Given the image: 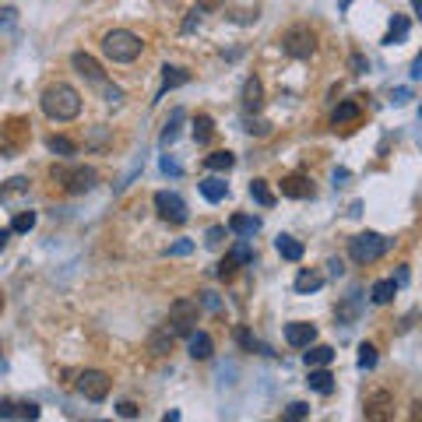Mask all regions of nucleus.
I'll return each instance as SVG.
<instances>
[{
    "label": "nucleus",
    "instance_id": "3c124183",
    "mask_svg": "<svg viewBox=\"0 0 422 422\" xmlns=\"http://www.w3.org/2000/svg\"><path fill=\"white\" fill-rule=\"evenodd\" d=\"M394 102H408V88H398L394 92Z\"/></svg>",
    "mask_w": 422,
    "mask_h": 422
},
{
    "label": "nucleus",
    "instance_id": "c85d7f7f",
    "mask_svg": "<svg viewBox=\"0 0 422 422\" xmlns=\"http://www.w3.org/2000/svg\"><path fill=\"white\" fill-rule=\"evenodd\" d=\"M46 148H49L53 155H74V151H78V144H74L71 137H60V134L46 137Z\"/></svg>",
    "mask_w": 422,
    "mask_h": 422
},
{
    "label": "nucleus",
    "instance_id": "f8f14e48",
    "mask_svg": "<svg viewBox=\"0 0 422 422\" xmlns=\"http://www.w3.org/2000/svg\"><path fill=\"white\" fill-rule=\"evenodd\" d=\"M260 106H264V85H260V78H246L243 81V110L246 113H260Z\"/></svg>",
    "mask_w": 422,
    "mask_h": 422
},
{
    "label": "nucleus",
    "instance_id": "0eeeda50",
    "mask_svg": "<svg viewBox=\"0 0 422 422\" xmlns=\"http://www.w3.org/2000/svg\"><path fill=\"white\" fill-rule=\"evenodd\" d=\"M155 211H158V219H166L173 226H183L187 222V201L176 190H158L155 194Z\"/></svg>",
    "mask_w": 422,
    "mask_h": 422
},
{
    "label": "nucleus",
    "instance_id": "423d86ee",
    "mask_svg": "<svg viewBox=\"0 0 422 422\" xmlns=\"http://www.w3.org/2000/svg\"><path fill=\"white\" fill-rule=\"evenodd\" d=\"M197 313H201L197 299H176L169 306V331L173 335H190L197 328Z\"/></svg>",
    "mask_w": 422,
    "mask_h": 422
},
{
    "label": "nucleus",
    "instance_id": "aec40b11",
    "mask_svg": "<svg viewBox=\"0 0 422 422\" xmlns=\"http://www.w3.org/2000/svg\"><path fill=\"white\" fill-rule=\"evenodd\" d=\"M408 18L405 15H394L391 18V28H387V35H384V46H398V42H405L408 39Z\"/></svg>",
    "mask_w": 422,
    "mask_h": 422
},
{
    "label": "nucleus",
    "instance_id": "a18cd8bd",
    "mask_svg": "<svg viewBox=\"0 0 422 422\" xmlns=\"http://www.w3.org/2000/svg\"><path fill=\"white\" fill-rule=\"evenodd\" d=\"M328 271H331V275H335V278H338V275H341V271H345V264H341V260H338V257H331V260H328Z\"/></svg>",
    "mask_w": 422,
    "mask_h": 422
},
{
    "label": "nucleus",
    "instance_id": "37998d69",
    "mask_svg": "<svg viewBox=\"0 0 422 422\" xmlns=\"http://www.w3.org/2000/svg\"><path fill=\"white\" fill-rule=\"evenodd\" d=\"M222 4H226V0H197V8H201V11H219Z\"/></svg>",
    "mask_w": 422,
    "mask_h": 422
},
{
    "label": "nucleus",
    "instance_id": "20e7f679",
    "mask_svg": "<svg viewBox=\"0 0 422 422\" xmlns=\"http://www.w3.org/2000/svg\"><path fill=\"white\" fill-rule=\"evenodd\" d=\"M53 180H60L71 194H88L99 183V173L92 166H53Z\"/></svg>",
    "mask_w": 422,
    "mask_h": 422
},
{
    "label": "nucleus",
    "instance_id": "49530a36",
    "mask_svg": "<svg viewBox=\"0 0 422 422\" xmlns=\"http://www.w3.org/2000/svg\"><path fill=\"white\" fill-rule=\"evenodd\" d=\"M162 173H169V176H180V166L173 162V158H162Z\"/></svg>",
    "mask_w": 422,
    "mask_h": 422
},
{
    "label": "nucleus",
    "instance_id": "79ce46f5",
    "mask_svg": "<svg viewBox=\"0 0 422 422\" xmlns=\"http://www.w3.org/2000/svg\"><path fill=\"white\" fill-rule=\"evenodd\" d=\"M352 71H355V74H366V71H369V64H366L362 53H352Z\"/></svg>",
    "mask_w": 422,
    "mask_h": 422
},
{
    "label": "nucleus",
    "instance_id": "2f4dec72",
    "mask_svg": "<svg viewBox=\"0 0 422 422\" xmlns=\"http://www.w3.org/2000/svg\"><path fill=\"white\" fill-rule=\"evenodd\" d=\"M377 366V348L373 345H359V369H373Z\"/></svg>",
    "mask_w": 422,
    "mask_h": 422
},
{
    "label": "nucleus",
    "instance_id": "f3484780",
    "mask_svg": "<svg viewBox=\"0 0 422 422\" xmlns=\"http://www.w3.org/2000/svg\"><path fill=\"white\" fill-rule=\"evenodd\" d=\"M359 113H362V110H359V102H355V99H345V102H338V110L331 113V124H335V127L355 124V120H359Z\"/></svg>",
    "mask_w": 422,
    "mask_h": 422
},
{
    "label": "nucleus",
    "instance_id": "c03bdc74",
    "mask_svg": "<svg viewBox=\"0 0 422 422\" xmlns=\"http://www.w3.org/2000/svg\"><path fill=\"white\" fill-rule=\"evenodd\" d=\"M201 303H204L208 310H219V296H215V292H201Z\"/></svg>",
    "mask_w": 422,
    "mask_h": 422
},
{
    "label": "nucleus",
    "instance_id": "ddd939ff",
    "mask_svg": "<svg viewBox=\"0 0 422 422\" xmlns=\"http://www.w3.org/2000/svg\"><path fill=\"white\" fill-rule=\"evenodd\" d=\"M197 187H201L204 201H211V204H219V201H226V197H229V183H226V180H219V176H208V180H201Z\"/></svg>",
    "mask_w": 422,
    "mask_h": 422
},
{
    "label": "nucleus",
    "instance_id": "f704fd0d",
    "mask_svg": "<svg viewBox=\"0 0 422 422\" xmlns=\"http://www.w3.org/2000/svg\"><path fill=\"white\" fill-rule=\"evenodd\" d=\"M201 15H204L201 8H190V11H187V18H183V35H190V32L201 25Z\"/></svg>",
    "mask_w": 422,
    "mask_h": 422
},
{
    "label": "nucleus",
    "instance_id": "39448f33",
    "mask_svg": "<svg viewBox=\"0 0 422 422\" xmlns=\"http://www.w3.org/2000/svg\"><path fill=\"white\" fill-rule=\"evenodd\" d=\"M282 49L289 53V57H296V60L313 57V49H316V35H313V28H310V25H292V28L282 35Z\"/></svg>",
    "mask_w": 422,
    "mask_h": 422
},
{
    "label": "nucleus",
    "instance_id": "1a4fd4ad",
    "mask_svg": "<svg viewBox=\"0 0 422 422\" xmlns=\"http://www.w3.org/2000/svg\"><path fill=\"white\" fill-rule=\"evenodd\" d=\"M71 67H74L85 81H92L95 88H99V85H106V74H102V67H99V60L92 57V53H81V49H78V53H71Z\"/></svg>",
    "mask_w": 422,
    "mask_h": 422
},
{
    "label": "nucleus",
    "instance_id": "a211bd4d",
    "mask_svg": "<svg viewBox=\"0 0 422 422\" xmlns=\"http://www.w3.org/2000/svg\"><path fill=\"white\" fill-rule=\"evenodd\" d=\"M229 229L236 236H243V239H253L260 233V219H253V215H233L229 219Z\"/></svg>",
    "mask_w": 422,
    "mask_h": 422
},
{
    "label": "nucleus",
    "instance_id": "dca6fc26",
    "mask_svg": "<svg viewBox=\"0 0 422 422\" xmlns=\"http://www.w3.org/2000/svg\"><path fill=\"white\" fill-rule=\"evenodd\" d=\"M187 338H190V348H187V352H190L194 359H211V352H215V345H211V335H204V331L194 328Z\"/></svg>",
    "mask_w": 422,
    "mask_h": 422
},
{
    "label": "nucleus",
    "instance_id": "de8ad7c7",
    "mask_svg": "<svg viewBox=\"0 0 422 422\" xmlns=\"http://www.w3.org/2000/svg\"><path fill=\"white\" fill-rule=\"evenodd\" d=\"M422 78V57H415V64H412V81H419Z\"/></svg>",
    "mask_w": 422,
    "mask_h": 422
},
{
    "label": "nucleus",
    "instance_id": "412c9836",
    "mask_svg": "<svg viewBox=\"0 0 422 422\" xmlns=\"http://www.w3.org/2000/svg\"><path fill=\"white\" fill-rule=\"evenodd\" d=\"M275 250L282 253V260H303V243H299L296 236H285V233H282V236L275 239Z\"/></svg>",
    "mask_w": 422,
    "mask_h": 422
},
{
    "label": "nucleus",
    "instance_id": "393cba45",
    "mask_svg": "<svg viewBox=\"0 0 422 422\" xmlns=\"http://www.w3.org/2000/svg\"><path fill=\"white\" fill-rule=\"evenodd\" d=\"M335 359V348L331 345H306V366H328Z\"/></svg>",
    "mask_w": 422,
    "mask_h": 422
},
{
    "label": "nucleus",
    "instance_id": "7ed1b4c3",
    "mask_svg": "<svg viewBox=\"0 0 422 422\" xmlns=\"http://www.w3.org/2000/svg\"><path fill=\"white\" fill-rule=\"evenodd\" d=\"M387 246H391V239L380 236V233H359V236L348 239V257L355 264H373L387 253Z\"/></svg>",
    "mask_w": 422,
    "mask_h": 422
},
{
    "label": "nucleus",
    "instance_id": "4be33fe9",
    "mask_svg": "<svg viewBox=\"0 0 422 422\" xmlns=\"http://www.w3.org/2000/svg\"><path fill=\"white\" fill-rule=\"evenodd\" d=\"M394 296H398V282L394 278H384V282H377L373 289H369V299H373L377 306H387Z\"/></svg>",
    "mask_w": 422,
    "mask_h": 422
},
{
    "label": "nucleus",
    "instance_id": "9b49d317",
    "mask_svg": "<svg viewBox=\"0 0 422 422\" xmlns=\"http://www.w3.org/2000/svg\"><path fill=\"white\" fill-rule=\"evenodd\" d=\"M282 197H292V201H306L313 197V183L303 176V173H292L282 180Z\"/></svg>",
    "mask_w": 422,
    "mask_h": 422
},
{
    "label": "nucleus",
    "instance_id": "5701e85b",
    "mask_svg": "<svg viewBox=\"0 0 422 422\" xmlns=\"http://www.w3.org/2000/svg\"><path fill=\"white\" fill-rule=\"evenodd\" d=\"M204 166H208L211 173H229V169L236 166V155H233V151H211V155L204 158Z\"/></svg>",
    "mask_w": 422,
    "mask_h": 422
},
{
    "label": "nucleus",
    "instance_id": "09e8293b",
    "mask_svg": "<svg viewBox=\"0 0 422 422\" xmlns=\"http://www.w3.org/2000/svg\"><path fill=\"white\" fill-rule=\"evenodd\" d=\"M11 15H15V8H0V25L11 22Z\"/></svg>",
    "mask_w": 422,
    "mask_h": 422
},
{
    "label": "nucleus",
    "instance_id": "864d4df0",
    "mask_svg": "<svg viewBox=\"0 0 422 422\" xmlns=\"http://www.w3.org/2000/svg\"><path fill=\"white\" fill-rule=\"evenodd\" d=\"M348 4H352V0H341V8H348Z\"/></svg>",
    "mask_w": 422,
    "mask_h": 422
},
{
    "label": "nucleus",
    "instance_id": "58836bf2",
    "mask_svg": "<svg viewBox=\"0 0 422 422\" xmlns=\"http://www.w3.org/2000/svg\"><path fill=\"white\" fill-rule=\"evenodd\" d=\"M215 275H219L222 282H226V278H233V275H236V260H233V257H226V260L219 264V268H215Z\"/></svg>",
    "mask_w": 422,
    "mask_h": 422
},
{
    "label": "nucleus",
    "instance_id": "cd10ccee",
    "mask_svg": "<svg viewBox=\"0 0 422 422\" xmlns=\"http://www.w3.org/2000/svg\"><path fill=\"white\" fill-rule=\"evenodd\" d=\"M250 197H253L260 208H271V204H275V194H271L268 180H253V183H250Z\"/></svg>",
    "mask_w": 422,
    "mask_h": 422
},
{
    "label": "nucleus",
    "instance_id": "8fccbe9b",
    "mask_svg": "<svg viewBox=\"0 0 422 422\" xmlns=\"http://www.w3.org/2000/svg\"><path fill=\"white\" fill-rule=\"evenodd\" d=\"M8 239H11V229H0V250L8 246Z\"/></svg>",
    "mask_w": 422,
    "mask_h": 422
},
{
    "label": "nucleus",
    "instance_id": "ea45409f",
    "mask_svg": "<svg viewBox=\"0 0 422 422\" xmlns=\"http://www.w3.org/2000/svg\"><path fill=\"white\" fill-rule=\"evenodd\" d=\"M190 250H194V243H190V239H180V243L169 246V257H187Z\"/></svg>",
    "mask_w": 422,
    "mask_h": 422
},
{
    "label": "nucleus",
    "instance_id": "f03ea898",
    "mask_svg": "<svg viewBox=\"0 0 422 422\" xmlns=\"http://www.w3.org/2000/svg\"><path fill=\"white\" fill-rule=\"evenodd\" d=\"M141 49H144L141 35H134V32H127V28H113V32L102 35V53H106L113 64H130V60H137Z\"/></svg>",
    "mask_w": 422,
    "mask_h": 422
},
{
    "label": "nucleus",
    "instance_id": "603ef678",
    "mask_svg": "<svg viewBox=\"0 0 422 422\" xmlns=\"http://www.w3.org/2000/svg\"><path fill=\"white\" fill-rule=\"evenodd\" d=\"M0 419H11V405H0Z\"/></svg>",
    "mask_w": 422,
    "mask_h": 422
},
{
    "label": "nucleus",
    "instance_id": "4468645a",
    "mask_svg": "<svg viewBox=\"0 0 422 422\" xmlns=\"http://www.w3.org/2000/svg\"><path fill=\"white\" fill-rule=\"evenodd\" d=\"M183 120H187V110H173V113H169V120H166V127H162V134H158V144H162V148H169V144L180 137Z\"/></svg>",
    "mask_w": 422,
    "mask_h": 422
},
{
    "label": "nucleus",
    "instance_id": "2eb2a0df",
    "mask_svg": "<svg viewBox=\"0 0 422 422\" xmlns=\"http://www.w3.org/2000/svg\"><path fill=\"white\" fill-rule=\"evenodd\" d=\"M310 391H316V394H331L335 391V377L328 373L324 366H310Z\"/></svg>",
    "mask_w": 422,
    "mask_h": 422
},
{
    "label": "nucleus",
    "instance_id": "473e14b6",
    "mask_svg": "<svg viewBox=\"0 0 422 422\" xmlns=\"http://www.w3.org/2000/svg\"><path fill=\"white\" fill-rule=\"evenodd\" d=\"M229 257H233L236 264H250V260H253V250H250V243H246V239H239V243L233 246V253H229Z\"/></svg>",
    "mask_w": 422,
    "mask_h": 422
},
{
    "label": "nucleus",
    "instance_id": "e433bc0d",
    "mask_svg": "<svg viewBox=\"0 0 422 422\" xmlns=\"http://www.w3.org/2000/svg\"><path fill=\"white\" fill-rule=\"evenodd\" d=\"M310 415V405L306 401H292L289 408H285V419H306Z\"/></svg>",
    "mask_w": 422,
    "mask_h": 422
},
{
    "label": "nucleus",
    "instance_id": "a19ab883",
    "mask_svg": "<svg viewBox=\"0 0 422 422\" xmlns=\"http://www.w3.org/2000/svg\"><path fill=\"white\" fill-rule=\"evenodd\" d=\"M117 415H124V419H137V405H134V401H120V405H117Z\"/></svg>",
    "mask_w": 422,
    "mask_h": 422
},
{
    "label": "nucleus",
    "instance_id": "6ab92c4d",
    "mask_svg": "<svg viewBox=\"0 0 422 422\" xmlns=\"http://www.w3.org/2000/svg\"><path fill=\"white\" fill-rule=\"evenodd\" d=\"M148 348H151V355H166V352H173V331H169V324H166V328H158V331H151Z\"/></svg>",
    "mask_w": 422,
    "mask_h": 422
},
{
    "label": "nucleus",
    "instance_id": "7c9ffc66",
    "mask_svg": "<svg viewBox=\"0 0 422 422\" xmlns=\"http://www.w3.org/2000/svg\"><path fill=\"white\" fill-rule=\"evenodd\" d=\"M35 226V211L28 208V211H18L15 215V222H11V233H28Z\"/></svg>",
    "mask_w": 422,
    "mask_h": 422
},
{
    "label": "nucleus",
    "instance_id": "c756f323",
    "mask_svg": "<svg viewBox=\"0 0 422 422\" xmlns=\"http://www.w3.org/2000/svg\"><path fill=\"white\" fill-rule=\"evenodd\" d=\"M25 190H28V180L15 176V180H8V187H0V201H11L15 194H25Z\"/></svg>",
    "mask_w": 422,
    "mask_h": 422
},
{
    "label": "nucleus",
    "instance_id": "a878e982",
    "mask_svg": "<svg viewBox=\"0 0 422 422\" xmlns=\"http://www.w3.org/2000/svg\"><path fill=\"white\" fill-rule=\"evenodd\" d=\"M190 81V71H183V67H162V92H169V88H180V85H187Z\"/></svg>",
    "mask_w": 422,
    "mask_h": 422
},
{
    "label": "nucleus",
    "instance_id": "9d476101",
    "mask_svg": "<svg viewBox=\"0 0 422 422\" xmlns=\"http://www.w3.org/2000/svg\"><path fill=\"white\" fill-rule=\"evenodd\" d=\"M285 341L292 348H306L310 341H316V328L306 321H292V324H285Z\"/></svg>",
    "mask_w": 422,
    "mask_h": 422
},
{
    "label": "nucleus",
    "instance_id": "4c0bfd02",
    "mask_svg": "<svg viewBox=\"0 0 422 422\" xmlns=\"http://www.w3.org/2000/svg\"><path fill=\"white\" fill-rule=\"evenodd\" d=\"M99 92L106 95V102H120V99H124V92H120V88H117L113 81H106V85H99Z\"/></svg>",
    "mask_w": 422,
    "mask_h": 422
},
{
    "label": "nucleus",
    "instance_id": "72a5a7b5",
    "mask_svg": "<svg viewBox=\"0 0 422 422\" xmlns=\"http://www.w3.org/2000/svg\"><path fill=\"white\" fill-rule=\"evenodd\" d=\"M236 341H239L243 348H250V352H253V348H257V352H268V348H264V345H260V341L246 331V328H239V331H236Z\"/></svg>",
    "mask_w": 422,
    "mask_h": 422
},
{
    "label": "nucleus",
    "instance_id": "b1692460",
    "mask_svg": "<svg viewBox=\"0 0 422 422\" xmlns=\"http://www.w3.org/2000/svg\"><path fill=\"white\" fill-rule=\"evenodd\" d=\"M321 285H324V275H321V271H310V268H306V271H299V275H296V292H299V296L316 292Z\"/></svg>",
    "mask_w": 422,
    "mask_h": 422
},
{
    "label": "nucleus",
    "instance_id": "f257e3e1",
    "mask_svg": "<svg viewBox=\"0 0 422 422\" xmlns=\"http://www.w3.org/2000/svg\"><path fill=\"white\" fill-rule=\"evenodd\" d=\"M39 106H42V113H46L49 120L67 124V120H74V117L81 113V92H78L74 85L57 81V85H49V88L42 92Z\"/></svg>",
    "mask_w": 422,
    "mask_h": 422
},
{
    "label": "nucleus",
    "instance_id": "c9c22d12",
    "mask_svg": "<svg viewBox=\"0 0 422 422\" xmlns=\"http://www.w3.org/2000/svg\"><path fill=\"white\" fill-rule=\"evenodd\" d=\"M222 239H226V229H222V226H211V229L204 233V243H208V246H222Z\"/></svg>",
    "mask_w": 422,
    "mask_h": 422
},
{
    "label": "nucleus",
    "instance_id": "6e6552de",
    "mask_svg": "<svg viewBox=\"0 0 422 422\" xmlns=\"http://www.w3.org/2000/svg\"><path fill=\"white\" fill-rule=\"evenodd\" d=\"M78 391L88 401H106V394H110V377H106L102 369H85L78 377Z\"/></svg>",
    "mask_w": 422,
    "mask_h": 422
},
{
    "label": "nucleus",
    "instance_id": "bb28decb",
    "mask_svg": "<svg viewBox=\"0 0 422 422\" xmlns=\"http://www.w3.org/2000/svg\"><path fill=\"white\" fill-rule=\"evenodd\" d=\"M190 134H194V141H197V144H208L211 137H215V124H211V117H204V113H201V117L194 120V130H190Z\"/></svg>",
    "mask_w": 422,
    "mask_h": 422
}]
</instances>
